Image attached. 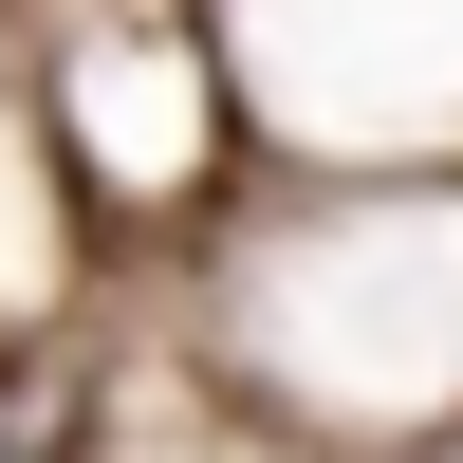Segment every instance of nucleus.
Segmentation results:
<instances>
[{"instance_id":"f257e3e1","label":"nucleus","mask_w":463,"mask_h":463,"mask_svg":"<svg viewBox=\"0 0 463 463\" xmlns=\"http://www.w3.org/2000/svg\"><path fill=\"white\" fill-rule=\"evenodd\" d=\"M0 463H74V445H56V427H37V408H0Z\"/></svg>"}]
</instances>
